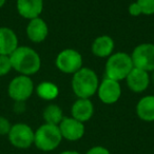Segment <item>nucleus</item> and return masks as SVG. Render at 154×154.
Returning <instances> with one entry per match:
<instances>
[{
	"instance_id": "bb28decb",
	"label": "nucleus",
	"mask_w": 154,
	"mask_h": 154,
	"mask_svg": "<svg viewBox=\"0 0 154 154\" xmlns=\"http://www.w3.org/2000/svg\"><path fill=\"white\" fill-rule=\"evenodd\" d=\"M150 79L153 80V82H154V71H152V77L150 76Z\"/></svg>"
},
{
	"instance_id": "ddd939ff",
	"label": "nucleus",
	"mask_w": 154,
	"mask_h": 154,
	"mask_svg": "<svg viewBox=\"0 0 154 154\" xmlns=\"http://www.w3.org/2000/svg\"><path fill=\"white\" fill-rule=\"evenodd\" d=\"M94 114V106L90 98H77L71 107V116L82 122H87Z\"/></svg>"
},
{
	"instance_id": "f257e3e1",
	"label": "nucleus",
	"mask_w": 154,
	"mask_h": 154,
	"mask_svg": "<svg viewBox=\"0 0 154 154\" xmlns=\"http://www.w3.org/2000/svg\"><path fill=\"white\" fill-rule=\"evenodd\" d=\"M12 68L21 75L36 74L41 66L39 54L30 47H18L10 55Z\"/></svg>"
},
{
	"instance_id": "a878e982",
	"label": "nucleus",
	"mask_w": 154,
	"mask_h": 154,
	"mask_svg": "<svg viewBox=\"0 0 154 154\" xmlns=\"http://www.w3.org/2000/svg\"><path fill=\"white\" fill-rule=\"evenodd\" d=\"M5 3V0H0V8H2Z\"/></svg>"
},
{
	"instance_id": "b1692460",
	"label": "nucleus",
	"mask_w": 154,
	"mask_h": 154,
	"mask_svg": "<svg viewBox=\"0 0 154 154\" xmlns=\"http://www.w3.org/2000/svg\"><path fill=\"white\" fill-rule=\"evenodd\" d=\"M86 154H111L110 151L107 148L103 147V146H94V147L90 148Z\"/></svg>"
},
{
	"instance_id": "5701e85b",
	"label": "nucleus",
	"mask_w": 154,
	"mask_h": 154,
	"mask_svg": "<svg viewBox=\"0 0 154 154\" xmlns=\"http://www.w3.org/2000/svg\"><path fill=\"white\" fill-rule=\"evenodd\" d=\"M128 12H129V14L132 16V17H138V16L143 15L140 7H139L138 3H137L136 1H135V2H133V3H131V5H129Z\"/></svg>"
},
{
	"instance_id": "f03ea898",
	"label": "nucleus",
	"mask_w": 154,
	"mask_h": 154,
	"mask_svg": "<svg viewBox=\"0 0 154 154\" xmlns=\"http://www.w3.org/2000/svg\"><path fill=\"white\" fill-rule=\"evenodd\" d=\"M98 86V76L92 69L82 66L73 74L71 87L77 98H91L96 94Z\"/></svg>"
},
{
	"instance_id": "412c9836",
	"label": "nucleus",
	"mask_w": 154,
	"mask_h": 154,
	"mask_svg": "<svg viewBox=\"0 0 154 154\" xmlns=\"http://www.w3.org/2000/svg\"><path fill=\"white\" fill-rule=\"evenodd\" d=\"M12 63L10 56L0 54V76H5L12 70Z\"/></svg>"
},
{
	"instance_id": "6e6552de",
	"label": "nucleus",
	"mask_w": 154,
	"mask_h": 154,
	"mask_svg": "<svg viewBox=\"0 0 154 154\" xmlns=\"http://www.w3.org/2000/svg\"><path fill=\"white\" fill-rule=\"evenodd\" d=\"M35 132L29 125L16 124L11 127L9 134V140L14 147L18 149H28L34 145Z\"/></svg>"
},
{
	"instance_id": "1a4fd4ad",
	"label": "nucleus",
	"mask_w": 154,
	"mask_h": 154,
	"mask_svg": "<svg viewBox=\"0 0 154 154\" xmlns=\"http://www.w3.org/2000/svg\"><path fill=\"white\" fill-rule=\"evenodd\" d=\"M96 94L99 100L105 105H114L122 97V87L119 82L105 77L99 82Z\"/></svg>"
},
{
	"instance_id": "9b49d317",
	"label": "nucleus",
	"mask_w": 154,
	"mask_h": 154,
	"mask_svg": "<svg viewBox=\"0 0 154 154\" xmlns=\"http://www.w3.org/2000/svg\"><path fill=\"white\" fill-rule=\"evenodd\" d=\"M126 82L128 88L134 93H143L149 88L150 75L149 72L138 68H133L126 77Z\"/></svg>"
},
{
	"instance_id": "f3484780",
	"label": "nucleus",
	"mask_w": 154,
	"mask_h": 154,
	"mask_svg": "<svg viewBox=\"0 0 154 154\" xmlns=\"http://www.w3.org/2000/svg\"><path fill=\"white\" fill-rule=\"evenodd\" d=\"M136 114L143 122H154V95H146L139 99L136 105Z\"/></svg>"
},
{
	"instance_id": "4be33fe9",
	"label": "nucleus",
	"mask_w": 154,
	"mask_h": 154,
	"mask_svg": "<svg viewBox=\"0 0 154 154\" xmlns=\"http://www.w3.org/2000/svg\"><path fill=\"white\" fill-rule=\"evenodd\" d=\"M11 124L3 116H0V135H8L11 130Z\"/></svg>"
},
{
	"instance_id": "423d86ee",
	"label": "nucleus",
	"mask_w": 154,
	"mask_h": 154,
	"mask_svg": "<svg viewBox=\"0 0 154 154\" xmlns=\"http://www.w3.org/2000/svg\"><path fill=\"white\" fill-rule=\"evenodd\" d=\"M8 92L13 100L23 103L32 96L34 92V82L30 76L19 75L10 82Z\"/></svg>"
},
{
	"instance_id": "aec40b11",
	"label": "nucleus",
	"mask_w": 154,
	"mask_h": 154,
	"mask_svg": "<svg viewBox=\"0 0 154 154\" xmlns=\"http://www.w3.org/2000/svg\"><path fill=\"white\" fill-rule=\"evenodd\" d=\"M143 15H154V0H136Z\"/></svg>"
},
{
	"instance_id": "393cba45",
	"label": "nucleus",
	"mask_w": 154,
	"mask_h": 154,
	"mask_svg": "<svg viewBox=\"0 0 154 154\" xmlns=\"http://www.w3.org/2000/svg\"><path fill=\"white\" fill-rule=\"evenodd\" d=\"M59 154H80V153L77 151H74V150H66V151H63Z\"/></svg>"
},
{
	"instance_id": "dca6fc26",
	"label": "nucleus",
	"mask_w": 154,
	"mask_h": 154,
	"mask_svg": "<svg viewBox=\"0 0 154 154\" xmlns=\"http://www.w3.org/2000/svg\"><path fill=\"white\" fill-rule=\"evenodd\" d=\"M18 48V37L10 28H0V54L10 56Z\"/></svg>"
},
{
	"instance_id": "2eb2a0df",
	"label": "nucleus",
	"mask_w": 154,
	"mask_h": 154,
	"mask_svg": "<svg viewBox=\"0 0 154 154\" xmlns=\"http://www.w3.org/2000/svg\"><path fill=\"white\" fill-rule=\"evenodd\" d=\"M17 11L21 17L33 19L40 16L43 10V0H17Z\"/></svg>"
},
{
	"instance_id": "0eeeda50",
	"label": "nucleus",
	"mask_w": 154,
	"mask_h": 154,
	"mask_svg": "<svg viewBox=\"0 0 154 154\" xmlns=\"http://www.w3.org/2000/svg\"><path fill=\"white\" fill-rule=\"evenodd\" d=\"M134 68L147 72L154 71V43H140L136 45L131 53Z\"/></svg>"
},
{
	"instance_id": "7ed1b4c3",
	"label": "nucleus",
	"mask_w": 154,
	"mask_h": 154,
	"mask_svg": "<svg viewBox=\"0 0 154 154\" xmlns=\"http://www.w3.org/2000/svg\"><path fill=\"white\" fill-rule=\"evenodd\" d=\"M134 68L131 55L126 52H116L108 57L105 66V77L122 82Z\"/></svg>"
},
{
	"instance_id": "20e7f679",
	"label": "nucleus",
	"mask_w": 154,
	"mask_h": 154,
	"mask_svg": "<svg viewBox=\"0 0 154 154\" xmlns=\"http://www.w3.org/2000/svg\"><path fill=\"white\" fill-rule=\"evenodd\" d=\"M62 140V135L58 126L43 124L35 131L34 145L43 152L54 151L59 147Z\"/></svg>"
},
{
	"instance_id": "6ab92c4d",
	"label": "nucleus",
	"mask_w": 154,
	"mask_h": 154,
	"mask_svg": "<svg viewBox=\"0 0 154 154\" xmlns=\"http://www.w3.org/2000/svg\"><path fill=\"white\" fill-rule=\"evenodd\" d=\"M42 116L45 124L56 125V126H58L62 120V118L64 117L61 108L58 105H55V103L48 105L43 110Z\"/></svg>"
},
{
	"instance_id": "a211bd4d",
	"label": "nucleus",
	"mask_w": 154,
	"mask_h": 154,
	"mask_svg": "<svg viewBox=\"0 0 154 154\" xmlns=\"http://www.w3.org/2000/svg\"><path fill=\"white\" fill-rule=\"evenodd\" d=\"M36 93L43 100H54L59 95V89L57 85L51 82H42L37 86Z\"/></svg>"
},
{
	"instance_id": "39448f33",
	"label": "nucleus",
	"mask_w": 154,
	"mask_h": 154,
	"mask_svg": "<svg viewBox=\"0 0 154 154\" xmlns=\"http://www.w3.org/2000/svg\"><path fill=\"white\" fill-rule=\"evenodd\" d=\"M82 56L77 50L64 49L58 53L55 59L56 68L64 74H74L82 68Z\"/></svg>"
},
{
	"instance_id": "4468645a",
	"label": "nucleus",
	"mask_w": 154,
	"mask_h": 154,
	"mask_svg": "<svg viewBox=\"0 0 154 154\" xmlns=\"http://www.w3.org/2000/svg\"><path fill=\"white\" fill-rule=\"evenodd\" d=\"M115 42L114 39L109 35H100L93 40L91 45L92 54L99 58H107L114 52Z\"/></svg>"
},
{
	"instance_id": "f8f14e48",
	"label": "nucleus",
	"mask_w": 154,
	"mask_h": 154,
	"mask_svg": "<svg viewBox=\"0 0 154 154\" xmlns=\"http://www.w3.org/2000/svg\"><path fill=\"white\" fill-rule=\"evenodd\" d=\"M26 35L32 42L40 43L47 39L49 35L48 23L40 17L33 18L26 26Z\"/></svg>"
},
{
	"instance_id": "9d476101",
	"label": "nucleus",
	"mask_w": 154,
	"mask_h": 154,
	"mask_svg": "<svg viewBox=\"0 0 154 154\" xmlns=\"http://www.w3.org/2000/svg\"><path fill=\"white\" fill-rule=\"evenodd\" d=\"M58 128L62 135V138L69 141H77L84 137L86 133L85 124L79 120L75 119L72 116L71 117H63Z\"/></svg>"
}]
</instances>
